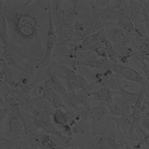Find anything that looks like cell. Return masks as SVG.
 <instances>
[{"label":"cell","instance_id":"22","mask_svg":"<svg viewBox=\"0 0 149 149\" xmlns=\"http://www.w3.org/2000/svg\"><path fill=\"white\" fill-rule=\"evenodd\" d=\"M146 116H147L148 118H149V106H148V110L146 112V113L144 114Z\"/></svg>","mask_w":149,"mask_h":149},{"label":"cell","instance_id":"15","mask_svg":"<svg viewBox=\"0 0 149 149\" xmlns=\"http://www.w3.org/2000/svg\"><path fill=\"white\" fill-rule=\"evenodd\" d=\"M22 142L20 139L2 137L0 138V149H14L22 144Z\"/></svg>","mask_w":149,"mask_h":149},{"label":"cell","instance_id":"1","mask_svg":"<svg viewBox=\"0 0 149 149\" xmlns=\"http://www.w3.org/2000/svg\"><path fill=\"white\" fill-rule=\"evenodd\" d=\"M75 42L83 41L99 31L104 30V24L100 20L95 11H87L80 14L72 27Z\"/></svg>","mask_w":149,"mask_h":149},{"label":"cell","instance_id":"4","mask_svg":"<svg viewBox=\"0 0 149 149\" xmlns=\"http://www.w3.org/2000/svg\"><path fill=\"white\" fill-rule=\"evenodd\" d=\"M130 15L135 27L149 20V12L143 1H130Z\"/></svg>","mask_w":149,"mask_h":149},{"label":"cell","instance_id":"8","mask_svg":"<svg viewBox=\"0 0 149 149\" xmlns=\"http://www.w3.org/2000/svg\"><path fill=\"white\" fill-rule=\"evenodd\" d=\"M113 91V95H120V98L117 99L116 102H121L125 104L130 105L134 107L136 102H138L140 95V91L136 92V93H131L130 91H127V90H122L119 91Z\"/></svg>","mask_w":149,"mask_h":149},{"label":"cell","instance_id":"12","mask_svg":"<svg viewBox=\"0 0 149 149\" xmlns=\"http://www.w3.org/2000/svg\"><path fill=\"white\" fill-rule=\"evenodd\" d=\"M90 112H91V120L93 121V124L102 122L106 120L107 113H109L106 105H99L97 107L91 106Z\"/></svg>","mask_w":149,"mask_h":149},{"label":"cell","instance_id":"20","mask_svg":"<svg viewBox=\"0 0 149 149\" xmlns=\"http://www.w3.org/2000/svg\"><path fill=\"white\" fill-rule=\"evenodd\" d=\"M137 129L139 130V132L142 134V137H143V142H144V143L146 144V147H148L149 148V134L146 132V131H145V130L139 126V125H138Z\"/></svg>","mask_w":149,"mask_h":149},{"label":"cell","instance_id":"13","mask_svg":"<svg viewBox=\"0 0 149 149\" xmlns=\"http://www.w3.org/2000/svg\"><path fill=\"white\" fill-rule=\"evenodd\" d=\"M52 119L53 123L58 128L69 125V117L66 113V110H63V109H58L54 110Z\"/></svg>","mask_w":149,"mask_h":149},{"label":"cell","instance_id":"6","mask_svg":"<svg viewBox=\"0 0 149 149\" xmlns=\"http://www.w3.org/2000/svg\"><path fill=\"white\" fill-rule=\"evenodd\" d=\"M25 136V127L19 116L11 113L8 120V130L6 137L20 139Z\"/></svg>","mask_w":149,"mask_h":149},{"label":"cell","instance_id":"3","mask_svg":"<svg viewBox=\"0 0 149 149\" xmlns=\"http://www.w3.org/2000/svg\"><path fill=\"white\" fill-rule=\"evenodd\" d=\"M113 72L115 74L120 75L127 81H132L139 84L143 87L149 86V81L146 77L141 74L137 70L130 66L122 65L119 63H114L113 66Z\"/></svg>","mask_w":149,"mask_h":149},{"label":"cell","instance_id":"14","mask_svg":"<svg viewBox=\"0 0 149 149\" xmlns=\"http://www.w3.org/2000/svg\"><path fill=\"white\" fill-rule=\"evenodd\" d=\"M5 104L7 106L8 110L10 111L11 113L16 114L17 116L20 115L22 110H21L20 106H19V100L17 99L15 97L8 95L5 98Z\"/></svg>","mask_w":149,"mask_h":149},{"label":"cell","instance_id":"23","mask_svg":"<svg viewBox=\"0 0 149 149\" xmlns=\"http://www.w3.org/2000/svg\"><path fill=\"white\" fill-rule=\"evenodd\" d=\"M32 149H39V148H32Z\"/></svg>","mask_w":149,"mask_h":149},{"label":"cell","instance_id":"7","mask_svg":"<svg viewBox=\"0 0 149 149\" xmlns=\"http://www.w3.org/2000/svg\"><path fill=\"white\" fill-rule=\"evenodd\" d=\"M113 5H107L104 8L97 9L95 12L98 17L103 23L107 22H114L117 21L119 15V10L117 5L116 1Z\"/></svg>","mask_w":149,"mask_h":149},{"label":"cell","instance_id":"21","mask_svg":"<svg viewBox=\"0 0 149 149\" xmlns=\"http://www.w3.org/2000/svg\"><path fill=\"white\" fill-rule=\"evenodd\" d=\"M8 110L7 108H4L2 107H0V122H2L5 117L8 114Z\"/></svg>","mask_w":149,"mask_h":149},{"label":"cell","instance_id":"18","mask_svg":"<svg viewBox=\"0 0 149 149\" xmlns=\"http://www.w3.org/2000/svg\"><path fill=\"white\" fill-rule=\"evenodd\" d=\"M134 47L143 56V58L149 57V41L142 44L134 45Z\"/></svg>","mask_w":149,"mask_h":149},{"label":"cell","instance_id":"19","mask_svg":"<svg viewBox=\"0 0 149 149\" xmlns=\"http://www.w3.org/2000/svg\"><path fill=\"white\" fill-rule=\"evenodd\" d=\"M139 125L145 131H146V132L149 134V118H148L147 116L143 115L141 117Z\"/></svg>","mask_w":149,"mask_h":149},{"label":"cell","instance_id":"2","mask_svg":"<svg viewBox=\"0 0 149 149\" xmlns=\"http://www.w3.org/2000/svg\"><path fill=\"white\" fill-rule=\"evenodd\" d=\"M61 68L63 71L64 77L67 83L68 88L70 92H76L77 90H81L84 93L93 92V86L83 74H79L75 72L71 68L67 66L61 64Z\"/></svg>","mask_w":149,"mask_h":149},{"label":"cell","instance_id":"11","mask_svg":"<svg viewBox=\"0 0 149 149\" xmlns=\"http://www.w3.org/2000/svg\"><path fill=\"white\" fill-rule=\"evenodd\" d=\"M92 95H95L98 101L104 105H110L113 103V91L106 86H102L97 91L92 92Z\"/></svg>","mask_w":149,"mask_h":149},{"label":"cell","instance_id":"10","mask_svg":"<svg viewBox=\"0 0 149 149\" xmlns=\"http://www.w3.org/2000/svg\"><path fill=\"white\" fill-rule=\"evenodd\" d=\"M46 74H47L48 78H49L51 80L52 84L53 89H54V91L58 94L61 95L62 97L66 95L68 92L67 90L63 85V84L62 83V81H61V78L55 74V72L53 71L52 68L50 66H49V68L46 70Z\"/></svg>","mask_w":149,"mask_h":149},{"label":"cell","instance_id":"16","mask_svg":"<svg viewBox=\"0 0 149 149\" xmlns=\"http://www.w3.org/2000/svg\"><path fill=\"white\" fill-rule=\"evenodd\" d=\"M51 104L54 107V110H58V109L66 110V107L64 104V102H63V97L58 94L55 91L53 92L52 94Z\"/></svg>","mask_w":149,"mask_h":149},{"label":"cell","instance_id":"17","mask_svg":"<svg viewBox=\"0 0 149 149\" xmlns=\"http://www.w3.org/2000/svg\"><path fill=\"white\" fill-rule=\"evenodd\" d=\"M107 58L113 63H118V58H119V54L116 50L114 45L110 42L109 40H107Z\"/></svg>","mask_w":149,"mask_h":149},{"label":"cell","instance_id":"9","mask_svg":"<svg viewBox=\"0 0 149 149\" xmlns=\"http://www.w3.org/2000/svg\"><path fill=\"white\" fill-rule=\"evenodd\" d=\"M20 71L11 69L10 67H6L4 71V78H5V83L9 85L12 89L17 90L20 89V84H19V78H20Z\"/></svg>","mask_w":149,"mask_h":149},{"label":"cell","instance_id":"5","mask_svg":"<svg viewBox=\"0 0 149 149\" xmlns=\"http://www.w3.org/2000/svg\"><path fill=\"white\" fill-rule=\"evenodd\" d=\"M104 31L107 39L113 45H130V35L125 32L118 26L113 27L104 26Z\"/></svg>","mask_w":149,"mask_h":149}]
</instances>
